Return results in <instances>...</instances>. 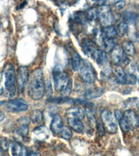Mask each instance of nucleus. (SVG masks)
<instances>
[{
    "label": "nucleus",
    "mask_w": 139,
    "mask_h": 156,
    "mask_svg": "<svg viewBox=\"0 0 139 156\" xmlns=\"http://www.w3.org/2000/svg\"><path fill=\"white\" fill-rule=\"evenodd\" d=\"M86 114L88 121H89L90 123H91L92 124H95L96 125V119L95 117V115L93 114V112H92V110L90 109V108H86Z\"/></svg>",
    "instance_id": "obj_31"
},
{
    "label": "nucleus",
    "mask_w": 139,
    "mask_h": 156,
    "mask_svg": "<svg viewBox=\"0 0 139 156\" xmlns=\"http://www.w3.org/2000/svg\"><path fill=\"white\" fill-rule=\"evenodd\" d=\"M35 137L38 140H47L49 136V133L45 126H38L33 130Z\"/></svg>",
    "instance_id": "obj_16"
},
{
    "label": "nucleus",
    "mask_w": 139,
    "mask_h": 156,
    "mask_svg": "<svg viewBox=\"0 0 139 156\" xmlns=\"http://www.w3.org/2000/svg\"><path fill=\"white\" fill-rule=\"evenodd\" d=\"M129 30V26L127 22L125 21L120 22L119 24H118L117 29H116V31H117V35H118L120 37H123L125 36L128 33Z\"/></svg>",
    "instance_id": "obj_22"
},
{
    "label": "nucleus",
    "mask_w": 139,
    "mask_h": 156,
    "mask_svg": "<svg viewBox=\"0 0 139 156\" xmlns=\"http://www.w3.org/2000/svg\"><path fill=\"white\" fill-rule=\"evenodd\" d=\"M59 135L61 136V137L66 140H69L71 139L72 137V132L70 128L68 126H63L61 130L59 133Z\"/></svg>",
    "instance_id": "obj_25"
},
{
    "label": "nucleus",
    "mask_w": 139,
    "mask_h": 156,
    "mask_svg": "<svg viewBox=\"0 0 139 156\" xmlns=\"http://www.w3.org/2000/svg\"><path fill=\"white\" fill-rule=\"evenodd\" d=\"M68 122L70 127L74 130L77 133H82L84 129V125H83L82 120L75 119H68Z\"/></svg>",
    "instance_id": "obj_17"
},
{
    "label": "nucleus",
    "mask_w": 139,
    "mask_h": 156,
    "mask_svg": "<svg viewBox=\"0 0 139 156\" xmlns=\"http://www.w3.org/2000/svg\"><path fill=\"white\" fill-rule=\"evenodd\" d=\"M0 146H1V147H2V149H3V151L7 150V149H8L9 147V143L8 142V141H7L6 139L2 140Z\"/></svg>",
    "instance_id": "obj_36"
},
{
    "label": "nucleus",
    "mask_w": 139,
    "mask_h": 156,
    "mask_svg": "<svg viewBox=\"0 0 139 156\" xmlns=\"http://www.w3.org/2000/svg\"><path fill=\"white\" fill-rule=\"evenodd\" d=\"M86 112H84L83 108L79 106L72 107L66 110L65 112V117L67 119H75L82 120L85 117Z\"/></svg>",
    "instance_id": "obj_11"
},
{
    "label": "nucleus",
    "mask_w": 139,
    "mask_h": 156,
    "mask_svg": "<svg viewBox=\"0 0 139 156\" xmlns=\"http://www.w3.org/2000/svg\"><path fill=\"white\" fill-rule=\"evenodd\" d=\"M82 47L84 54L88 57L91 58L92 59H94L95 56L100 49L95 46L94 42L88 39H86L82 42Z\"/></svg>",
    "instance_id": "obj_9"
},
{
    "label": "nucleus",
    "mask_w": 139,
    "mask_h": 156,
    "mask_svg": "<svg viewBox=\"0 0 139 156\" xmlns=\"http://www.w3.org/2000/svg\"><path fill=\"white\" fill-rule=\"evenodd\" d=\"M28 84V94L34 101H38L44 97L45 84L43 79V73L41 69H36L32 72L29 77Z\"/></svg>",
    "instance_id": "obj_2"
},
{
    "label": "nucleus",
    "mask_w": 139,
    "mask_h": 156,
    "mask_svg": "<svg viewBox=\"0 0 139 156\" xmlns=\"http://www.w3.org/2000/svg\"><path fill=\"white\" fill-rule=\"evenodd\" d=\"M82 59L80 55L76 51L73 53L71 57V66L74 71H78L79 70L80 65L82 64Z\"/></svg>",
    "instance_id": "obj_21"
},
{
    "label": "nucleus",
    "mask_w": 139,
    "mask_h": 156,
    "mask_svg": "<svg viewBox=\"0 0 139 156\" xmlns=\"http://www.w3.org/2000/svg\"><path fill=\"white\" fill-rule=\"evenodd\" d=\"M104 91L102 88L100 87H94L90 88L86 90L85 94V97L87 99H94V98L99 97L103 94Z\"/></svg>",
    "instance_id": "obj_18"
},
{
    "label": "nucleus",
    "mask_w": 139,
    "mask_h": 156,
    "mask_svg": "<svg viewBox=\"0 0 139 156\" xmlns=\"http://www.w3.org/2000/svg\"><path fill=\"white\" fill-rule=\"evenodd\" d=\"M17 122L20 125H22V124H25V125H29V122H30V119L28 117H21L20 119L17 120Z\"/></svg>",
    "instance_id": "obj_34"
},
{
    "label": "nucleus",
    "mask_w": 139,
    "mask_h": 156,
    "mask_svg": "<svg viewBox=\"0 0 139 156\" xmlns=\"http://www.w3.org/2000/svg\"><path fill=\"white\" fill-rule=\"evenodd\" d=\"M16 133L17 135L22 137H27L28 134H29V125H20L18 128H17Z\"/></svg>",
    "instance_id": "obj_27"
},
{
    "label": "nucleus",
    "mask_w": 139,
    "mask_h": 156,
    "mask_svg": "<svg viewBox=\"0 0 139 156\" xmlns=\"http://www.w3.org/2000/svg\"><path fill=\"white\" fill-rule=\"evenodd\" d=\"M30 121L34 124L40 125L43 122V115H42V112L39 110H34L30 117Z\"/></svg>",
    "instance_id": "obj_19"
},
{
    "label": "nucleus",
    "mask_w": 139,
    "mask_h": 156,
    "mask_svg": "<svg viewBox=\"0 0 139 156\" xmlns=\"http://www.w3.org/2000/svg\"><path fill=\"white\" fill-rule=\"evenodd\" d=\"M52 76L56 91L60 92L63 97H66L70 95L72 92V83L67 73L55 69L53 71Z\"/></svg>",
    "instance_id": "obj_3"
},
{
    "label": "nucleus",
    "mask_w": 139,
    "mask_h": 156,
    "mask_svg": "<svg viewBox=\"0 0 139 156\" xmlns=\"http://www.w3.org/2000/svg\"><path fill=\"white\" fill-rule=\"evenodd\" d=\"M101 119L104 128L108 133L113 134L117 132L118 124L116 122L117 119H115L114 115H113L112 112L108 110H103L101 114Z\"/></svg>",
    "instance_id": "obj_6"
},
{
    "label": "nucleus",
    "mask_w": 139,
    "mask_h": 156,
    "mask_svg": "<svg viewBox=\"0 0 139 156\" xmlns=\"http://www.w3.org/2000/svg\"><path fill=\"white\" fill-rule=\"evenodd\" d=\"M137 69H138V72H139V65L137 67Z\"/></svg>",
    "instance_id": "obj_41"
},
{
    "label": "nucleus",
    "mask_w": 139,
    "mask_h": 156,
    "mask_svg": "<svg viewBox=\"0 0 139 156\" xmlns=\"http://www.w3.org/2000/svg\"><path fill=\"white\" fill-rule=\"evenodd\" d=\"M2 151H3V149H2L1 146H0V156L2 155Z\"/></svg>",
    "instance_id": "obj_40"
},
{
    "label": "nucleus",
    "mask_w": 139,
    "mask_h": 156,
    "mask_svg": "<svg viewBox=\"0 0 139 156\" xmlns=\"http://www.w3.org/2000/svg\"><path fill=\"white\" fill-rule=\"evenodd\" d=\"M75 20L76 22H78V23L84 24L85 22H86V20H87L86 14L82 11L77 12L75 14Z\"/></svg>",
    "instance_id": "obj_28"
},
{
    "label": "nucleus",
    "mask_w": 139,
    "mask_h": 156,
    "mask_svg": "<svg viewBox=\"0 0 139 156\" xmlns=\"http://www.w3.org/2000/svg\"><path fill=\"white\" fill-rule=\"evenodd\" d=\"M102 32L104 35V36L107 37V38L113 39L116 36H117L116 29L113 26L104 27V28L102 29Z\"/></svg>",
    "instance_id": "obj_23"
},
{
    "label": "nucleus",
    "mask_w": 139,
    "mask_h": 156,
    "mask_svg": "<svg viewBox=\"0 0 139 156\" xmlns=\"http://www.w3.org/2000/svg\"><path fill=\"white\" fill-rule=\"evenodd\" d=\"M16 76L14 66L11 63H8L0 72V95L5 92H8L9 98H12L16 94Z\"/></svg>",
    "instance_id": "obj_1"
},
{
    "label": "nucleus",
    "mask_w": 139,
    "mask_h": 156,
    "mask_svg": "<svg viewBox=\"0 0 139 156\" xmlns=\"http://www.w3.org/2000/svg\"><path fill=\"white\" fill-rule=\"evenodd\" d=\"M119 125L120 128L122 129L124 133H128L131 130L130 127L129 126V125L127 124V123L126 122V121L124 119V118H123L122 119L119 121Z\"/></svg>",
    "instance_id": "obj_32"
},
{
    "label": "nucleus",
    "mask_w": 139,
    "mask_h": 156,
    "mask_svg": "<svg viewBox=\"0 0 139 156\" xmlns=\"http://www.w3.org/2000/svg\"><path fill=\"white\" fill-rule=\"evenodd\" d=\"M29 79V71L26 66H21L17 69V76H16V82L17 85V89L20 92H22L24 89L26 87Z\"/></svg>",
    "instance_id": "obj_8"
},
{
    "label": "nucleus",
    "mask_w": 139,
    "mask_h": 156,
    "mask_svg": "<svg viewBox=\"0 0 139 156\" xmlns=\"http://www.w3.org/2000/svg\"><path fill=\"white\" fill-rule=\"evenodd\" d=\"M97 18L103 27L111 26L114 21V16L109 6L107 5L100 6L97 9Z\"/></svg>",
    "instance_id": "obj_5"
},
{
    "label": "nucleus",
    "mask_w": 139,
    "mask_h": 156,
    "mask_svg": "<svg viewBox=\"0 0 139 156\" xmlns=\"http://www.w3.org/2000/svg\"><path fill=\"white\" fill-rule=\"evenodd\" d=\"M27 156H38V155H37V154H36V153H34V152H29V153H28Z\"/></svg>",
    "instance_id": "obj_39"
},
{
    "label": "nucleus",
    "mask_w": 139,
    "mask_h": 156,
    "mask_svg": "<svg viewBox=\"0 0 139 156\" xmlns=\"http://www.w3.org/2000/svg\"><path fill=\"white\" fill-rule=\"evenodd\" d=\"M96 127H97L98 133H99L100 136H103L104 135V130H105V128L104 126L103 123L101 122H97L96 123Z\"/></svg>",
    "instance_id": "obj_33"
},
{
    "label": "nucleus",
    "mask_w": 139,
    "mask_h": 156,
    "mask_svg": "<svg viewBox=\"0 0 139 156\" xmlns=\"http://www.w3.org/2000/svg\"><path fill=\"white\" fill-rule=\"evenodd\" d=\"M79 74L83 81L91 84L97 79V72L94 67L87 60H82L79 70Z\"/></svg>",
    "instance_id": "obj_4"
},
{
    "label": "nucleus",
    "mask_w": 139,
    "mask_h": 156,
    "mask_svg": "<svg viewBox=\"0 0 139 156\" xmlns=\"http://www.w3.org/2000/svg\"><path fill=\"white\" fill-rule=\"evenodd\" d=\"M13 156H27V148L17 142H13L10 144Z\"/></svg>",
    "instance_id": "obj_13"
},
{
    "label": "nucleus",
    "mask_w": 139,
    "mask_h": 156,
    "mask_svg": "<svg viewBox=\"0 0 139 156\" xmlns=\"http://www.w3.org/2000/svg\"><path fill=\"white\" fill-rule=\"evenodd\" d=\"M125 56L126 54L123 51V47L118 44H115L111 54V60L114 65H118L120 62H123Z\"/></svg>",
    "instance_id": "obj_12"
},
{
    "label": "nucleus",
    "mask_w": 139,
    "mask_h": 156,
    "mask_svg": "<svg viewBox=\"0 0 139 156\" xmlns=\"http://www.w3.org/2000/svg\"><path fill=\"white\" fill-rule=\"evenodd\" d=\"M113 70L115 79L118 83L121 85H125L127 74H126L123 67L119 65H114Z\"/></svg>",
    "instance_id": "obj_14"
},
{
    "label": "nucleus",
    "mask_w": 139,
    "mask_h": 156,
    "mask_svg": "<svg viewBox=\"0 0 139 156\" xmlns=\"http://www.w3.org/2000/svg\"><path fill=\"white\" fill-rule=\"evenodd\" d=\"M0 105H4L6 109L10 112H24L28 110L29 105L23 99H16L0 103Z\"/></svg>",
    "instance_id": "obj_7"
},
{
    "label": "nucleus",
    "mask_w": 139,
    "mask_h": 156,
    "mask_svg": "<svg viewBox=\"0 0 139 156\" xmlns=\"http://www.w3.org/2000/svg\"><path fill=\"white\" fill-rule=\"evenodd\" d=\"M124 119L127 123L131 130L134 129L139 126V119L136 113L131 110H126L123 115Z\"/></svg>",
    "instance_id": "obj_10"
},
{
    "label": "nucleus",
    "mask_w": 139,
    "mask_h": 156,
    "mask_svg": "<svg viewBox=\"0 0 139 156\" xmlns=\"http://www.w3.org/2000/svg\"><path fill=\"white\" fill-rule=\"evenodd\" d=\"M138 84H139V79H138Z\"/></svg>",
    "instance_id": "obj_42"
},
{
    "label": "nucleus",
    "mask_w": 139,
    "mask_h": 156,
    "mask_svg": "<svg viewBox=\"0 0 139 156\" xmlns=\"http://www.w3.org/2000/svg\"><path fill=\"white\" fill-rule=\"evenodd\" d=\"M123 115L124 114L123 113L120 111V110H115V112H114V116L115 117V119H117L118 122H119L120 120H121L123 118Z\"/></svg>",
    "instance_id": "obj_35"
},
{
    "label": "nucleus",
    "mask_w": 139,
    "mask_h": 156,
    "mask_svg": "<svg viewBox=\"0 0 139 156\" xmlns=\"http://www.w3.org/2000/svg\"><path fill=\"white\" fill-rule=\"evenodd\" d=\"M123 49L125 54L128 56H134L136 54L135 47L131 41H125L124 42Z\"/></svg>",
    "instance_id": "obj_20"
},
{
    "label": "nucleus",
    "mask_w": 139,
    "mask_h": 156,
    "mask_svg": "<svg viewBox=\"0 0 139 156\" xmlns=\"http://www.w3.org/2000/svg\"><path fill=\"white\" fill-rule=\"evenodd\" d=\"M125 1H118L115 2V8L117 10H120L124 8V6H125Z\"/></svg>",
    "instance_id": "obj_37"
},
{
    "label": "nucleus",
    "mask_w": 139,
    "mask_h": 156,
    "mask_svg": "<svg viewBox=\"0 0 139 156\" xmlns=\"http://www.w3.org/2000/svg\"><path fill=\"white\" fill-rule=\"evenodd\" d=\"M63 126H63V120L61 117L58 114L54 115L52 118L51 125H50L52 132L54 134H59Z\"/></svg>",
    "instance_id": "obj_15"
},
{
    "label": "nucleus",
    "mask_w": 139,
    "mask_h": 156,
    "mask_svg": "<svg viewBox=\"0 0 139 156\" xmlns=\"http://www.w3.org/2000/svg\"><path fill=\"white\" fill-rule=\"evenodd\" d=\"M86 17L87 19L89 20H95L97 18V9H96L94 7L90 8L86 11Z\"/></svg>",
    "instance_id": "obj_29"
},
{
    "label": "nucleus",
    "mask_w": 139,
    "mask_h": 156,
    "mask_svg": "<svg viewBox=\"0 0 139 156\" xmlns=\"http://www.w3.org/2000/svg\"><path fill=\"white\" fill-rule=\"evenodd\" d=\"M136 81H137V78L134 74L130 73V74H127L126 76V80H125V84L127 85H134L135 84Z\"/></svg>",
    "instance_id": "obj_30"
},
{
    "label": "nucleus",
    "mask_w": 139,
    "mask_h": 156,
    "mask_svg": "<svg viewBox=\"0 0 139 156\" xmlns=\"http://www.w3.org/2000/svg\"><path fill=\"white\" fill-rule=\"evenodd\" d=\"M124 19L127 23H130L133 24L134 23L136 19V13L131 11H125L124 13Z\"/></svg>",
    "instance_id": "obj_26"
},
{
    "label": "nucleus",
    "mask_w": 139,
    "mask_h": 156,
    "mask_svg": "<svg viewBox=\"0 0 139 156\" xmlns=\"http://www.w3.org/2000/svg\"><path fill=\"white\" fill-rule=\"evenodd\" d=\"M115 45V42L113 39L106 38L104 40L101 47H102V49L104 51L107 53V52H109L112 51L113 49L114 48Z\"/></svg>",
    "instance_id": "obj_24"
},
{
    "label": "nucleus",
    "mask_w": 139,
    "mask_h": 156,
    "mask_svg": "<svg viewBox=\"0 0 139 156\" xmlns=\"http://www.w3.org/2000/svg\"><path fill=\"white\" fill-rule=\"evenodd\" d=\"M4 119V114L2 111H0V122Z\"/></svg>",
    "instance_id": "obj_38"
}]
</instances>
